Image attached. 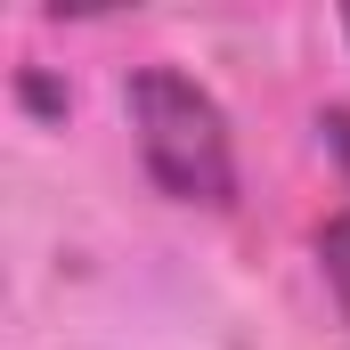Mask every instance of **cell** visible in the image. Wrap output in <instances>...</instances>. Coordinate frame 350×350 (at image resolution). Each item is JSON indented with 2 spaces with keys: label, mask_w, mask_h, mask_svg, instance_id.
Listing matches in <instances>:
<instances>
[{
  "label": "cell",
  "mask_w": 350,
  "mask_h": 350,
  "mask_svg": "<svg viewBox=\"0 0 350 350\" xmlns=\"http://www.w3.org/2000/svg\"><path fill=\"white\" fill-rule=\"evenodd\" d=\"M131 131H139V163L147 179L179 204H228L237 196V139L220 98L179 74V66H139L131 74Z\"/></svg>",
  "instance_id": "cell-1"
},
{
  "label": "cell",
  "mask_w": 350,
  "mask_h": 350,
  "mask_svg": "<svg viewBox=\"0 0 350 350\" xmlns=\"http://www.w3.org/2000/svg\"><path fill=\"white\" fill-rule=\"evenodd\" d=\"M318 261H326V277H334V293H342V310H350V212L318 228Z\"/></svg>",
  "instance_id": "cell-2"
},
{
  "label": "cell",
  "mask_w": 350,
  "mask_h": 350,
  "mask_svg": "<svg viewBox=\"0 0 350 350\" xmlns=\"http://www.w3.org/2000/svg\"><path fill=\"white\" fill-rule=\"evenodd\" d=\"M318 131H326V155L342 163V187H350V106H326V114H318Z\"/></svg>",
  "instance_id": "cell-3"
},
{
  "label": "cell",
  "mask_w": 350,
  "mask_h": 350,
  "mask_svg": "<svg viewBox=\"0 0 350 350\" xmlns=\"http://www.w3.org/2000/svg\"><path fill=\"white\" fill-rule=\"evenodd\" d=\"M342 33H350V16H342Z\"/></svg>",
  "instance_id": "cell-4"
}]
</instances>
